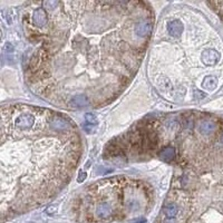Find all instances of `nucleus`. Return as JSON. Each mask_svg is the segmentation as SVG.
Masks as SVG:
<instances>
[{
	"mask_svg": "<svg viewBox=\"0 0 223 223\" xmlns=\"http://www.w3.org/2000/svg\"><path fill=\"white\" fill-rule=\"evenodd\" d=\"M177 157V154L175 152L174 147L166 146L164 147L161 152H160V159L164 161V162H173Z\"/></svg>",
	"mask_w": 223,
	"mask_h": 223,
	"instance_id": "423d86ee",
	"label": "nucleus"
},
{
	"mask_svg": "<svg viewBox=\"0 0 223 223\" xmlns=\"http://www.w3.org/2000/svg\"><path fill=\"white\" fill-rule=\"evenodd\" d=\"M217 85V80L214 76H206L204 78V82L202 84V87L204 89H208V90H213L215 89Z\"/></svg>",
	"mask_w": 223,
	"mask_h": 223,
	"instance_id": "6e6552de",
	"label": "nucleus"
},
{
	"mask_svg": "<svg viewBox=\"0 0 223 223\" xmlns=\"http://www.w3.org/2000/svg\"><path fill=\"white\" fill-rule=\"evenodd\" d=\"M168 34H170V36L174 37V38H176V37H180L181 35H182V33H183V25H182V22L179 20V19H174V20H172V21L168 22Z\"/></svg>",
	"mask_w": 223,
	"mask_h": 223,
	"instance_id": "20e7f679",
	"label": "nucleus"
},
{
	"mask_svg": "<svg viewBox=\"0 0 223 223\" xmlns=\"http://www.w3.org/2000/svg\"><path fill=\"white\" fill-rule=\"evenodd\" d=\"M113 214V208L110 203H101L96 209V215L99 219H107Z\"/></svg>",
	"mask_w": 223,
	"mask_h": 223,
	"instance_id": "39448f33",
	"label": "nucleus"
},
{
	"mask_svg": "<svg viewBox=\"0 0 223 223\" xmlns=\"http://www.w3.org/2000/svg\"><path fill=\"white\" fill-rule=\"evenodd\" d=\"M163 214H165V217L167 219H175L179 214V206L175 203H165L163 205Z\"/></svg>",
	"mask_w": 223,
	"mask_h": 223,
	"instance_id": "0eeeda50",
	"label": "nucleus"
},
{
	"mask_svg": "<svg viewBox=\"0 0 223 223\" xmlns=\"http://www.w3.org/2000/svg\"><path fill=\"white\" fill-rule=\"evenodd\" d=\"M1 174L10 194L37 202L67 183L79 159V136L65 115L33 106L2 107Z\"/></svg>",
	"mask_w": 223,
	"mask_h": 223,
	"instance_id": "f257e3e1",
	"label": "nucleus"
},
{
	"mask_svg": "<svg viewBox=\"0 0 223 223\" xmlns=\"http://www.w3.org/2000/svg\"><path fill=\"white\" fill-rule=\"evenodd\" d=\"M33 18H34V24L38 28L45 27L48 22V15L44 8H37L33 13Z\"/></svg>",
	"mask_w": 223,
	"mask_h": 223,
	"instance_id": "7ed1b4c3",
	"label": "nucleus"
},
{
	"mask_svg": "<svg viewBox=\"0 0 223 223\" xmlns=\"http://www.w3.org/2000/svg\"><path fill=\"white\" fill-rule=\"evenodd\" d=\"M209 5H212L213 7H215L217 8L215 10L223 17V2H211L209 3Z\"/></svg>",
	"mask_w": 223,
	"mask_h": 223,
	"instance_id": "9d476101",
	"label": "nucleus"
},
{
	"mask_svg": "<svg viewBox=\"0 0 223 223\" xmlns=\"http://www.w3.org/2000/svg\"><path fill=\"white\" fill-rule=\"evenodd\" d=\"M85 119H86V122H87V124H89V125L96 126L98 124L97 118H96V116L93 115V114H86Z\"/></svg>",
	"mask_w": 223,
	"mask_h": 223,
	"instance_id": "1a4fd4ad",
	"label": "nucleus"
},
{
	"mask_svg": "<svg viewBox=\"0 0 223 223\" xmlns=\"http://www.w3.org/2000/svg\"><path fill=\"white\" fill-rule=\"evenodd\" d=\"M221 59V55L220 52H217L215 49H205L203 54H202V61L204 63L205 65H214L219 63Z\"/></svg>",
	"mask_w": 223,
	"mask_h": 223,
	"instance_id": "f03ea898",
	"label": "nucleus"
}]
</instances>
